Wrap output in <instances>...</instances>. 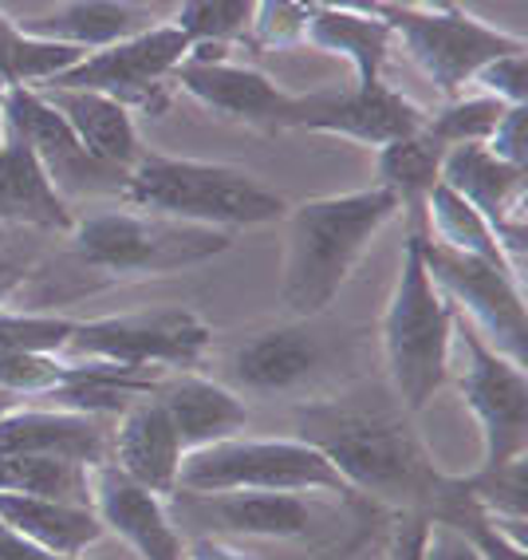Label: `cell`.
Segmentation results:
<instances>
[{"instance_id":"obj_2","label":"cell","mask_w":528,"mask_h":560,"mask_svg":"<svg viewBox=\"0 0 528 560\" xmlns=\"http://www.w3.org/2000/svg\"><path fill=\"white\" fill-rule=\"evenodd\" d=\"M399 210V198L383 186L300 201L289 213V249L280 277V301L292 320H319L331 308L371 241Z\"/></svg>"},{"instance_id":"obj_40","label":"cell","mask_w":528,"mask_h":560,"mask_svg":"<svg viewBox=\"0 0 528 560\" xmlns=\"http://www.w3.org/2000/svg\"><path fill=\"white\" fill-rule=\"evenodd\" d=\"M0 560H60V557H51V552L36 549V545H28L24 537H16V533L0 521Z\"/></svg>"},{"instance_id":"obj_7","label":"cell","mask_w":528,"mask_h":560,"mask_svg":"<svg viewBox=\"0 0 528 560\" xmlns=\"http://www.w3.org/2000/svg\"><path fill=\"white\" fill-rule=\"evenodd\" d=\"M213 351V328L193 308H146L127 316L80 320L68 348L71 363H107L130 375H169L206 368Z\"/></svg>"},{"instance_id":"obj_17","label":"cell","mask_w":528,"mask_h":560,"mask_svg":"<svg viewBox=\"0 0 528 560\" xmlns=\"http://www.w3.org/2000/svg\"><path fill=\"white\" fill-rule=\"evenodd\" d=\"M91 510L99 513L103 529L119 533L134 560H181L186 533L169 521L166 501L122 478L115 466H91Z\"/></svg>"},{"instance_id":"obj_27","label":"cell","mask_w":528,"mask_h":560,"mask_svg":"<svg viewBox=\"0 0 528 560\" xmlns=\"http://www.w3.org/2000/svg\"><path fill=\"white\" fill-rule=\"evenodd\" d=\"M442 159H446V147H438L426 130L414 135V139L390 142L379 151V186L399 198V206L410 218H422L426 194L438 186Z\"/></svg>"},{"instance_id":"obj_5","label":"cell","mask_w":528,"mask_h":560,"mask_svg":"<svg viewBox=\"0 0 528 560\" xmlns=\"http://www.w3.org/2000/svg\"><path fill=\"white\" fill-rule=\"evenodd\" d=\"M174 493H316L348 510H375L331 462L300 439H225L181 454Z\"/></svg>"},{"instance_id":"obj_24","label":"cell","mask_w":528,"mask_h":560,"mask_svg":"<svg viewBox=\"0 0 528 560\" xmlns=\"http://www.w3.org/2000/svg\"><path fill=\"white\" fill-rule=\"evenodd\" d=\"M0 521L16 537L60 560H83L91 545L103 540V521L91 505H68V501L24 498V493H0Z\"/></svg>"},{"instance_id":"obj_19","label":"cell","mask_w":528,"mask_h":560,"mask_svg":"<svg viewBox=\"0 0 528 560\" xmlns=\"http://www.w3.org/2000/svg\"><path fill=\"white\" fill-rule=\"evenodd\" d=\"M150 399L166 410L169 427L178 431L181 451H201L213 442L237 439L249 427V407L230 387H221L198 371H169L154 383Z\"/></svg>"},{"instance_id":"obj_8","label":"cell","mask_w":528,"mask_h":560,"mask_svg":"<svg viewBox=\"0 0 528 560\" xmlns=\"http://www.w3.org/2000/svg\"><path fill=\"white\" fill-rule=\"evenodd\" d=\"M371 9L407 44L410 60L426 71V80L446 100H458L485 63L528 51L525 36L489 28L454 4H371Z\"/></svg>"},{"instance_id":"obj_35","label":"cell","mask_w":528,"mask_h":560,"mask_svg":"<svg viewBox=\"0 0 528 560\" xmlns=\"http://www.w3.org/2000/svg\"><path fill=\"white\" fill-rule=\"evenodd\" d=\"M525 107H508L505 119L497 122V130L489 135L485 151L493 154V159L508 162V166H517V171H525L528 162V151H525Z\"/></svg>"},{"instance_id":"obj_39","label":"cell","mask_w":528,"mask_h":560,"mask_svg":"<svg viewBox=\"0 0 528 560\" xmlns=\"http://www.w3.org/2000/svg\"><path fill=\"white\" fill-rule=\"evenodd\" d=\"M181 560H257V557L245 549H233V545H225L218 537H193L186 540V557Z\"/></svg>"},{"instance_id":"obj_37","label":"cell","mask_w":528,"mask_h":560,"mask_svg":"<svg viewBox=\"0 0 528 560\" xmlns=\"http://www.w3.org/2000/svg\"><path fill=\"white\" fill-rule=\"evenodd\" d=\"M32 269H36V253L12 245V241H0V308H9L12 296L28 284Z\"/></svg>"},{"instance_id":"obj_25","label":"cell","mask_w":528,"mask_h":560,"mask_svg":"<svg viewBox=\"0 0 528 560\" xmlns=\"http://www.w3.org/2000/svg\"><path fill=\"white\" fill-rule=\"evenodd\" d=\"M24 36L48 44H68L80 51H103L110 44H122L139 32L154 28L146 4H115V0H71L56 12L32 24H16Z\"/></svg>"},{"instance_id":"obj_13","label":"cell","mask_w":528,"mask_h":560,"mask_svg":"<svg viewBox=\"0 0 528 560\" xmlns=\"http://www.w3.org/2000/svg\"><path fill=\"white\" fill-rule=\"evenodd\" d=\"M174 525H206L230 537L316 540L331 529L336 510L316 493H174L166 501Z\"/></svg>"},{"instance_id":"obj_6","label":"cell","mask_w":528,"mask_h":560,"mask_svg":"<svg viewBox=\"0 0 528 560\" xmlns=\"http://www.w3.org/2000/svg\"><path fill=\"white\" fill-rule=\"evenodd\" d=\"M68 237L71 257L103 277H154V272L193 269L230 249V233L134 210L75 218V230Z\"/></svg>"},{"instance_id":"obj_28","label":"cell","mask_w":528,"mask_h":560,"mask_svg":"<svg viewBox=\"0 0 528 560\" xmlns=\"http://www.w3.org/2000/svg\"><path fill=\"white\" fill-rule=\"evenodd\" d=\"M87 51L68 48V44H48V40H32L24 36L16 24L0 12V100L9 95L12 88H44L48 80L63 75L68 68L83 60Z\"/></svg>"},{"instance_id":"obj_16","label":"cell","mask_w":528,"mask_h":560,"mask_svg":"<svg viewBox=\"0 0 528 560\" xmlns=\"http://www.w3.org/2000/svg\"><path fill=\"white\" fill-rule=\"evenodd\" d=\"M300 130H319V135H343L363 147H390L399 139H414L426 130V110L410 103L387 83H371V88H328L316 91L312 110L304 115Z\"/></svg>"},{"instance_id":"obj_14","label":"cell","mask_w":528,"mask_h":560,"mask_svg":"<svg viewBox=\"0 0 528 560\" xmlns=\"http://www.w3.org/2000/svg\"><path fill=\"white\" fill-rule=\"evenodd\" d=\"M174 88H181L193 103L213 110L218 119L240 122V127L260 130V135H280V130H300L304 115L312 110V95H292L257 68L221 60V63H186L181 60L169 75Z\"/></svg>"},{"instance_id":"obj_36","label":"cell","mask_w":528,"mask_h":560,"mask_svg":"<svg viewBox=\"0 0 528 560\" xmlns=\"http://www.w3.org/2000/svg\"><path fill=\"white\" fill-rule=\"evenodd\" d=\"M430 517L422 510L390 513L387 560H422V540H426Z\"/></svg>"},{"instance_id":"obj_4","label":"cell","mask_w":528,"mask_h":560,"mask_svg":"<svg viewBox=\"0 0 528 560\" xmlns=\"http://www.w3.org/2000/svg\"><path fill=\"white\" fill-rule=\"evenodd\" d=\"M383 360L390 395L407 415H419L454 371V308L422 265V218H410L402 269L383 312Z\"/></svg>"},{"instance_id":"obj_22","label":"cell","mask_w":528,"mask_h":560,"mask_svg":"<svg viewBox=\"0 0 528 560\" xmlns=\"http://www.w3.org/2000/svg\"><path fill=\"white\" fill-rule=\"evenodd\" d=\"M36 95L68 122V130L95 162L122 174L139 162V130L122 103L95 95V91H36Z\"/></svg>"},{"instance_id":"obj_26","label":"cell","mask_w":528,"mask_h":560,"mask_svg":"<svg viewBox=\"0 0 528 560\" xmlns=\"http://www.w3.org/2000/svg\"><path fill=\"white\" fill-rule=\"evenodd\" d=\"M422 233L454 253L481 257V260H489V265H505L508 269V260H505V253H501L493 230L478 218V210H469L466 201H461L454 190H446L442 182L426 194V206H422ZM513 277H517V272H513Z\"/></svg>"},{"instance_id":"obj_10","label":"cell","mask_w":528,"mask_h":560,"mask_svg":"<svg viewBox=\"0 0 528 560\" xmlns=\"http://www.w3.org/2000/svg\"><path fill=\"white\" fill-rule=\"evenodd\" d=\"M186 56H190V40L181 36L178 24L166 21L122 44L91 51L75 68L36 91H95V95L122 103L127 110L162 115L169 103V75Z\"/></svg>"},{"instance_id":"obj_29","label":"cell","mask_w":528,"mask_h":560,"mask_svg":"<svg viewBox=\"0 0 528 560\" xmlns=\"http://www.w3.org/2000/svg\"><path fill=\"white\" fill-rule=\"evenodd\" d=\"M0 493L91 505V466L60 458H0Z\"/></svg>"},{"instance_id":"obj_32","label":"cell","mask_w":528,"mask_h":560,"mask_svg":"<svg viewBox=\"0 0 528 560\" xmlns=\"http://www.w3.org/2000/svg\"><path fill=\"white\" fill-rule=\"evenodd\" d=\"M253 0H193L181 4L174 24L181 36L193 44H218V48H233L240 36H249L253 24Z\"/></svg>"},{"instance_id":"obj_3","label":"cell","mask_w":528,"mask_h":560,"mask_svg":"<svg viewBox=\"0 0 528 560\" xmlns=\"http://www.w3.org/2000/svg\"><path fill=\"white\" fill-rule=\"evenodd\" d=\"M119 201L134 213L186 221L201 230H240V225H269L284 218V198L269 190L257 174L225 166V162L166 159V154H139L127 171Z\"/></svg>"},{"instance_id":"obj_18","label":"cell","mask_w":528,"mask_h":560,"mask_svg":"<svg viewBox=\"0 0 528 560\" xmlns=\"http://www.w3.org/2000/svg\"><path fill=\"white\" fill-rule=\"evenodd\" d=\"M110 427L103 415L16 407L0 415V458H60L75 466H107Z\"/></svg>"},{"instance_id":"obj_41","label":"cell","mask_w":528,"mask_h":560,"mask_svg":"<svg viewBox=\"0 0 528 560\" xmlns=\"http://www.w3.org/2000/svg\"><path fill=\"white\" fill-rule=\"evenodd\" d=\"M0 142H4V115H0Z\"/></svg>"},{"instance_id":"obj_21","label":"cell","mask_w":528,"mask_h":560,"mask_svg":"<svg viewBox=\"0 0 528 560\" xmlns=\"http://www.w3.org/2000/svg\"><path fill=\"white\" fill-rule=\"evenodd\" d=\"M0 225H21V230L44 233H71L75 213L51 190L48 174L21 139V130L4 122V142H0Z\"/></svg>"},{"instance_id":"obj_38","label":"cell","mask_w":528,"mask_h":560,"mask_svg":"<svg viewBox=\"0 0 528 560\" xmlns=\"http://www.w3.org/2000/svg\"><path fill=\"white\" fill-rule=\"evenodd\" d=\"M422 560H481V552L473 549L454 525L430 521L426 540H422Z\"/></svg>"},{"instance_id":"obj_12","label":"cell","mask_w":528,"mask_h":560,"mask_svg":"<svg viewBox=\"0 0 528 560\" xmlns=\"http://www.w3.org/2000/svg\"><path fill=\"white\" fill-rule=\"evenodd\" d=\"M331 343L316 328V320H292L280 328L253 331L225 355V380L233 395H300L324 399L319 383L331 375Z\"/></svg>"},{"instance_id":"obj_33","label":"cell","mask_w":528,"mask_h":560,"mask_svg":"<svg viewBox=\"0 0 528 560\" xmlns=\"http://www.w3.org/2000/svg\"><path fill=\"white\" fill-rule=\"evenodd\" d=\"M312 4H292V0H260L253 9L249 36L257 48H296L308 36Z\"/></svg>"},{"instance_id":"obj_20","label":"cell","mask_w":528,"mask_h":560,"mask_svg":"<svg viewBox=\"0 0 528 560\" xmlns=\"http://www.w3.org/2000/svg\"><path fill=\"white\" fill-rule=\"evenodd\" d=\"M181 454L186 451H181L178 431L169 427L166 410L150 395L130 402L110 427V466L162 501L174 498Z\"/></svg>"},{"instance_id":"obj_9","label":"cell","mask_w":528,"mask_h":560,"mask_svg":"<svg viewBox=\"0 0 528 560\" xmlns=\"http://www.w3.org/2000/svg\"><path fill=\"white\" fill-rule=\"evenodd\" d=\"M422 265L430 284L449 301L469 328L478 331L489 351L525 368L528 363V320L520 280L505 265H489L481 257L454 253L422 233Z\"/></svg>"},{"instance_id":"obj_15","label":"cell","mask_w":528,"mask_h":560,"mask_svg":"<svg viewBox=\"0 0 528 560\" xmlns=\"http://www.w3.org/2000/svg\"><path fill=\"white\" fill-rule=\"evenodd\" d=\"M0 115L12 130H21V139L32 147L40 171L48 174L51 190L68 198H119L127 174L110 171L95 162L80 147V139L68 130V122L48 107L32 88H12L0 100Z\"/></svg>"},{"instance_id":"obj_30","label":"cell","mask_w":528,"mask_h":560,"mask_svg":"<svg viewBox=\"0 0 528 560\" xmlns=\"http://www.w3.org/2000/svg\"><path fill=\"white\" fill-rule=\"evenodd\" d=\"M505 103L493 100V95H458V100H449L442 110H434V115H426V135L438 147H466V142H473V147H485L489 135L497 130V122L505 119Z\"/></svg>"},{"instance_id":"obj_31","label":"cell","mask_w":528,"mask_h":560,"mask_svg":"<svg viewBox=\"0 0 528 560\" xmlns=\"http://www.w3.org/2000/svg\"><path fill=\"white\" fill-rule=\"evenodd\" d=\"M80 320L60 312L0 308V355H60Z\"/></svg>"},{"instance_id":"obj_23","label":"cell","mask_w":528,"mask_h":560,"mask_svg":"<svg viewBox=\"0 0 528 560\" xmlns=\"http://www.w3.org/2000/svg\"><path fill=\"white\" fill-rule=\"evenodd\" d=\"M395 32L371 4H312L304 44L343 56L355 68V88L383 80V63Z\"/></svg>"},{"instance_id":"obj_34","label":"cell","mask_w":528,"mask_h":560,"mask_svg":"<svg viewBox=\"0 0 528 560\" xmlns=\"http://www.w3.org/2000/svg\"><path fill=\"white\" fill-rule=\"evenodd\" d=\"M481 95H493L505 107H525L528 100V83H525V51L517 56H505V60H493L473 75Z\"/></svg>"},{"instance_id":"obj_1","label":"cell","mask_w":528,"mask_h":560,"mask_svg":"<svg viewBox=\"0 0 528 560\" xmlns=\"http://www.w3.org/2000/svg\"><path fill=\"white\" fill-rule=\"evenodd\" d=\"M292 431V439L324 454L331 470L375 510L426 513L442 490V474L426 458L399 399L367 402L336 390L324 399L300 402Z\"/></svg>"},{"instance_id":"obj_11","label":"cell","mask_w":528,"mask_h":560,"mask_svg":"<svg viewBox=\"0 0 528 560\" xmlns=\"http://www.w3.org/2000/svg\"><path fill=\"white\" fill-rule=\"evenodd\" d=\"M454 351H458V390L481 422L478 470H497L528 451V375L517 363L489 351L481 336L454 312Z\"/></svg>"}]
</instances>
